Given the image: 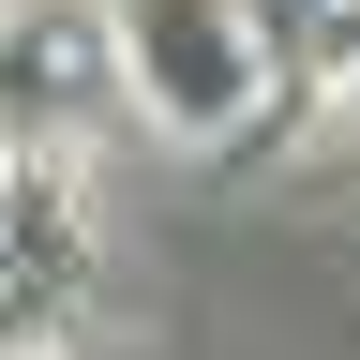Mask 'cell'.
I'll list each match as a JSON object with an SVG mask.
<instances>
[{
    "label": "cell",
    "instance_id": "1",
    "mask_svg": "<svg viewBox=\"0 0 360 360\" xmlns=\"http://www.w3.org/2000/svg\"><path fill=\"white\" fill-rule=\"evenodd\" d=\"M120 60H135V105L165 135H225L270 75V30H255V0H135Z\"/></svg>",
    "mask_w": 360,
    "mask_h": 360
},
{
    "label": "cell",
    "instance_id": "3",
    "mask_svg": "<svg viewBox=\"0 0 360 360\" xmlns=\"http://www.w3.org/2000/svg\"><path fill=\"white\" fill-rule=\"evenodd\" d=\"M345 90H360V60H345Z\"/></svg>",
    "mask_w": 360,
    "mask_h": 360
},
{
    "label": "cell",
    "instance_id": "2",
    "mask_svg": "<svg viewBox=\"0 0 360 360\" xmlns=\"http://www.w3.org/2000/svg\"><path fill=\"white\" fill-rule=\"evenodd\" d=\"M255 30L285 60H360V0H255Z\"/></svg>",
    "mask_w": 360,
    "mask_h": 360
}]
</instances>
